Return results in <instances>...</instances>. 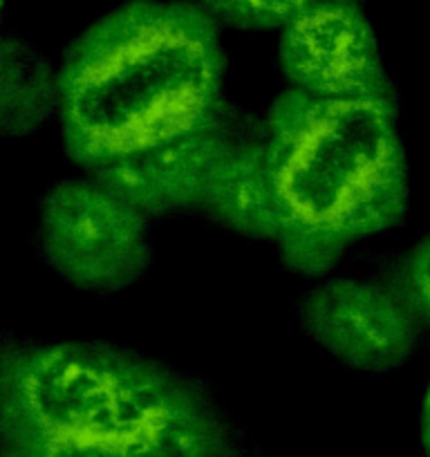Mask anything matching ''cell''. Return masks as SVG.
Returning <instances> with one entry per match:
<instances>
[{"label": "cell", "mask_w": 430, "mask_h": 457, "mask_svg": "<svg viewBox=\"0 0 430 457\" xmlns=\"http://www.w3.org/2000/svg\"><path fill=\"white\" fill-rule=\"evenodd\" d=\"M227 54L197 5L133 0L87 25L56 65L65 155L86 175L215 126Z\"/></svg>", "instance_id": "cell-2"}, {"label": "cell", "mask_w": 430, "mask_h": 457, "mask_svg": "<svg viewBox=\"0 0 430 457\" xmlns=\"http://www.w3.org/2000/svg\"><path fill=\"white\" fill-rule=\"evenodd\" d=\"M350 3H352V0H350Z\"/></svg>", "instance_id": "cell-14"}, {"label": "cell", "mask_w": 430, "mask_h": 457, "mask_svg": "<svg viewBox=\"0 0 430 457\" xmlns=\"http://www.w3.org/2000/svg\"><path fill=\"white\" fill-rule=\"evenodd\" d=\"M287 87L326 99L397 101L375 28L350 0H316L280 29Z\"/></svg>", "instance_id": "cell-6"}, {"label": "cell", "mask_w": 430, "mask_h": 457, "mask_svg": "<svg viewBox=\"0 0 430 457\" xmlns=\"http://www.w3.org/2000/svg\"><path fill=\"white\" fill-rule=\"evenodd\" d=\"M244 130V121L231 110L215 126L117 162L90 178L99 179L151 220L200 211L215 169Z\"/></svg>", "instance_id": "cell-7"}, {"label": "cell", "mask_w": 430, "mask_h": 457, "mask_svg": "<svg viewBox=\"0 0 430 457\" xmlns=\"http://www.w3.org/2000/svg\"><path fill=\"white\" fill-rule=\"evenodd\" d=\"M56 68L41 47L0 29V142L29 137L56 120Z\"/></svg>", "instance_id": "cell-9"}, {"label": "cell", "mask_w": 430, "mask_h": 457, "mask_svg": "<svg viewBox=\"0 0 430 457\" xmlns=\"http://www.w3.org/2000/svg\"><path fill=\"white\" fill-rule=\"evenodd\" d=\"M394 285L419 316L424 329H430V236L406 253Z\"/></svg>", "instance_id": "cell-11"}, {"label": "cell", "mask_w": 430, "mask_h": 457, "mask_svg": "<svg viewBox=\"0 0 430 457\" xmlns=\"http://www.w3.org/2000/svg\"><path fill=\"white\" fill-rule=\"evenodd\" d=\"M146 213L90 178L52 184L37 209V247L45 265L83 294L124 292L153 265Z\"/></svg>", "instance_id": "cell-4"}, {"label": "cell", "mask_w": 430, "mask_h": 457, "mask_svg": "<svg viewBox=\"0 0 430 457\" xmlns=\"http://www.w3.org/2000/svg\"><path fill=\"white\" fill-rule=\"evenodd\" d=\"M265 137L283 262L302 276L330 271L350 247L397 227L410 170L397 101L326 99L285 87Z\"/></svg>", "instance_id": "cell-3"}, {"label": "cell", "mask_w": 430, "mask_h": 457, "mask_svg": "<svg viewBox=\"0 0 430 457\" xmlns=\"http://www.w3.org/2000/svg\"><path fill=\"white\" fill-rule=\"evenodd\" d=\"M0 457H265L209 384L108 341L0 329Z\"/></svg>", "instance_id": "cell-1"}, {"label": "cell", "mask_w": 430, "mask_h": 457, "mask_svg": "<svg viewBox=\"0 0 430 457\" xmlns=\"http://www.w3.org/2000/svg\"><path fill=\"white\" fill-rule=\"evenodd\" d=\"M298 323L323 353L363 375L401 368L424 334L397 285L352 276L310 289L298 305Z\"/></svg>", "instance_id": "cell-5"}, {"label": "cell", "mask_w": 430, "mask_h": 457, "mask_svg": "<svg viewBox=\"0 0 430 457\" xmlns=\"http://www.w3.org/2000/svg\"><path fill=\"white\" fill-rule=\"evenodd\" d=\"M311 3L316 0H197V7L215 25L269 32L292 23Z\"/></svg>", "instance_id": "cell-10"}, {"label": "cell", "mask_w": 430, "mask_h": 457, "mask_svg": "<svg viewBox=\"0 0 430 457\" xmlns=\"http://www.w3.org/2000/svg\"><path fill=\"white\" fill-rule=\"evenodd\" d=\"M7 12V0H0V28H3V21H5Z\"/></svg>", "instance_id": "cell-13"}, {"label": "cell", "mask_w": 430, "mask_h": 457, "mask_svg": "<svg viewBox=\"0 0 430 457\" xmlns=\"http://www.w3.org/2000/svg\"><path fill=\"white\" fill-rule=\"evenodd\" d=\"M202 213L249 240L276 238V204L262 133L244 130L220 160Z\"/></svg>", "instance_id": "cell-8"}, {"label": "cell", "mask_w": 430, "mask_h": 457, "mask_svg": "<svg viewBox=\"0 0 430 457\" xmlns=\"http://www.w3.org/2000/svg\"><path fill=\"white\" fill-rule=\"evenodd\" d=\"M419 448L421 457H430V381L426 386L419 411Z\"/></svg>", "instance_id": "cell-12"}]
</instances>
